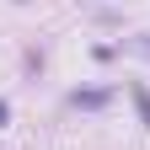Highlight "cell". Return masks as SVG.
I'll list each match as a JSON object with an SVG mask.
<instances>
[{
  "instance_id": "cell-1",
  "label": "cell",
  "mask_w": 150,
  "mask_h": 150,
  "mask_svg": "<svg viewBox=\"0 0 150 150\" xmlns=\"http://www.w3.org/2000/svg\"><path fill=\"white\" fill-rule=\"evenodd\" d=\"M0 123H6V102H0Z\"/></svg>"
}]
</instances>
